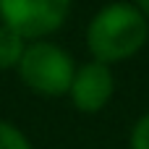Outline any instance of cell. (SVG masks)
<instances>
[{
    "mask_svg": "<svg viewBox=\"0 0 149 149\" xmlns=\"http://www.w3.org/2000/svg\"><path fill=\"white\" fill-rule=\"evenodd\" d=\"M16 73L21 84L39 97H65L76 73V60L60 45L37 39L26 45Z\"/></svg>",
    "mask_w": 149,
    "mask_h": 149,
    "instance_id": "7a4b0ae2",
    "label": "cell"
},
{
    "mask_svg": "<svg viewBox=\"0 0 149 149\" xmlns=\"http://www.w3.org/2000/svg\"><path fill=\"white\" fill-rule=\"evenodd\" d=\"M71 5L73 0H0V24L18 31L26 42H37L65 24Z\"/></svg>",
    "mask_w": 149,
    "mask_h": 149,
    "instance_id": "3957f363",
    "label": "cell"
},
{
    "mask_svg": "<svg viewBox=\"0 0 149 149\" xmlns=\"http://www.w3.org/2000/svg\"><path fill=\"white\" fill-rule=\"evenodd\" d=\"M113 94H115V76H113L110 65L97 63V60L76 65L68 97H71V105L79 113H84V115L102 113L110 105Z\"/></svg>",
    "mask_w": 149,
    "mask_h": 149,
    "instance_id": "277c9868",
    "label": "cell"
},
{
    "mask_svg": "<svg viewBox=\"0 0 149 149\" xmlns=\"http://www.w3.org/2000/svg\"><path fill=\"white\" fill-rule=\"evenodd\" d=\"M0 149H34V147L18 126L0 118Z\"/></svg>",
    "mask_w": 149,
    "mask_h": 149,
    "instance_id": "8992f818",
    "label": "cell"
},
{
    "mask_svg": "<svg viewBox=\"0 0 149 149\" xmlns=\"http://www.w3.org/2000/svg\"><path fill=\"white\" fill-rule=\"evenodd\" d=\"M131 3H134V5L141 10V16H144V18L149 21V0H131Z\"/></svg>",
    "mask_w": 149,
    "mask_h": 149,
    "instance_id": "ba28073f",
    "label": "cell"
},
{
    "mask_svg": "<svg viewBox=\"0 0 149 149\" xmlns=\"http://www.w3.org/2000/svg\"><path fill=\"white\" fill-rule=\"evenodd\" d=\"M86 50L92 60L115 65L131 60L144 50L149 39V21L128 0H113L102 5L86 24Z\"/></svg>",
    "mask_w": 149,
    "mask_h": 149,
    "instance_id": "6da1fadb",
    "label": "cell"
},
{
    "mask_svg": "<svg viewBox=\"0 0 149 149\" xmlns=\"http://www.w3.org/2000/svg\"><path fill=\"white\" fill-rule=\"evenodd\" d=\"M26 45L29 42L18 31H13L10 26L0 24V71H16Z\"/></svg>",
    "mask_w": 149,
    "mask_h": 149,
    "instance_id": "5b68a950",
    "label": "cell"
},
{
    "mask_svg": "<svg viewBox=\"0 0 149 149\" xmlns=\"http://www.w3.org/2000/svg\"><path fill=\"white\" fill-rule=\"evenodd\" d=\"M128 149H149V113L136 118L128 134Z\"/></svg>",
    "mask_w": 149,
    "mask_h": 149,
    "instance_id": "52a82bcc",
    "label": "cell"
}]
</instances>
